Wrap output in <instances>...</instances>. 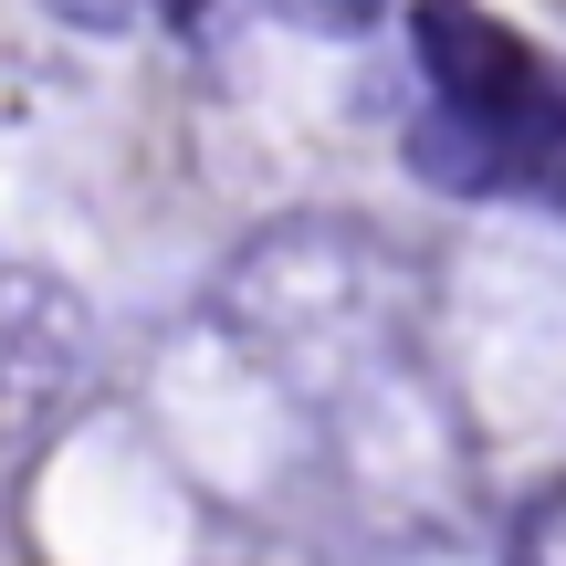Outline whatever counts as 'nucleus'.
<instances>
[{
    "instance_id": "obj_1",
    "label": "nucleus",
    "mask_w": 566,
    "mask_h": 566,
    "mask_svg": "<svg viewBox=\"0 0 566 566\" xmlns=\"http://www.w3.org/2000/svg\"><path fill=\"white\" fill-rule=\"evenodd\" d=\"M409 63H420L430 105H462L472 126H493L514 147L535 200L546 168L566 158V63H546L514 21L472 11V0H409Z\"/></svg>"
},
{
    "instance_id": "obj_2",
    "label": "nucleus",
    "mask_w": 566,
    "mask_h": 566,
    "mask_svg": "<svg viewBox=\"0 0 566 566\" xmlns=\"http://www.w3.org/2000/svg\"><path fill=\"white\" fill-rule=\"evenodd\" d=\"M409 168H420L430 189H462V200H514V189H525L514 147L493 137V126H472L462 105H420V116H409Z\"/></svg>"
},
{
    "instance_id": "obj_4",
    "label": "nucleus",
    "mask_w": 566,
    "mask_h": 566,
    "mask_svg": "<svg viewBox=\"0 0 566 566\" xmlns=\"http://www.w3.org/2000/svg\"><path fill=\"white\" fill-rule=\"evenodd\" d=\"M126 11H137V0H105V21H126Z\"/></svg>"
},
{
    "instance_id": "obj_3",
    "label": "nucleus",
    "mask_w": 566,
    "mask_h": 566,
    "mask_svg": "<svg viewBox=\"0 0 566 566\" xmlns=\"http://www.w3.org/2000/svg\"><path fill=\"white\" fill-rule=\"evenodd\" d=\"M263 21H283V32H325V42H357L388 21V0H252Z\"/></svg>"
}]
</instances>
